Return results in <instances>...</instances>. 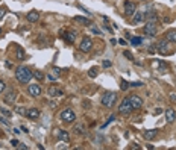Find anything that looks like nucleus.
Returning a JSON list of instances; mask_svg holds the SVG:
<instances>
[{
	"mask_svg": "<svg viewBox=\"0 0 176 150\" xmlns=\"http://www.w3.org/2000/svg\"><path fill=\"white\" fill-rule=\"evenodd\" d=\"M0 123H3L5 126H9V121H8V120H5L3 117H0Z\"/></svg>",
	"mask_w": 176,
	"mask_h": 150,
	"instance_id": "obj_36",
	"label": "nucleus"
},
{
	"mask_svg": "<svg viewBox=\"0 0 176 150\" xmlns=\"http://www.w3.org/2000/svg\"><path fill=\"white\" fill-rule=\"evenodd\" d=\"M144 15H146V23H153V24H156L158 21H160V17H158V14L153 12V11L147 12V14H144Z\"/></svg>",
	"mask_w": 176,
	"mask_h": 150,
	"instance_id": "obj_13",
	"label": "nucleus"
},
{
	"mask_svg": "<svg viewBox=\"0 0 176 150\" xmlns=\"http://www.w3.org/2000/svg\"><path fill=\"white\" fill-rule=\"evenodd\" d=\"M144 138L146 139H149V141H150V139H155L156 138V135H158V130L156 129H150V130H144Z\"/></svg>",
	"mask_w": 176,
	"mask_h": 150,
	"instance_id": "obj_18",
	"label": "nucleus"
},
{
	"mask_svg": "<svg viewBox=\"0 0 176 150\" xmlns=\"http://www.w3.org/2000/svg\"><path fill=\"white\" fill-rule=\"evenodd\" d=\"M116 100H117V94L116 93L108 91V93H105L102 96V105L105 108H112L114 103H116Z\"/></svg>",
	"mask_w": 176,
	"mask_h": 150,
	"instance_id": "obj_3",
	"label": "nucleus"
},
{
	"mask_svg": "<svg viewBox=\"0 0 176 150\" xmlns=\"http://www.w3.org/2000/svg\"><path fill=\"white\" fill-rule=\"evenodd\" d=\"M11 144H12V147H18V144H20V143H18L17 139H12V141H11Z\"/></svg>",
	"mask_w": 176,
	"mask_h": 150,
	"instance_id": "obj_39",
	"label": "nucleus"
},
{
	"mask_svg": "<svg viewBox=\"0 0 176 150\" xmlns=\"http://www.w3.org/2000/svg\"><path fill=\"white\" fill-rule=\"evenodd\" d=\"M119 42L121 44V46H126V41L125 40H119Z\"/></svg>",
	"mask_w": 176,
	"mask_h": 150,
	"instance_id": "obj_43",
	"label": "nucleus"
},
{
	"mask_svg": "<svg viewBox=\"0 0 176 150\" xmlns=\"http://www.w3.org/2000/svg\"><path fill=\"white\" fill-rule=\"evenodd\" d=\"M15 111H17V112H18V114H20V115H26V112H28V109H24L23 106H18V108H17Z\"/></svg>",
	"mask_w": 176,
	"mask_h": 150,
	"instance_id": "obj_30",
	"label": "nucleus"
},
{
	"mask_svg": "<svg viewBox=\"0 0 176 150\" xmlns=\"http://www.w3.org/2000/svg\"><path fill=\"white\" fill-rule=\"evenodd\" d=\"M56 137H58L59 141H65V143L70 139V137H68V134L65 130H56Z\"/></svg>",
	"mask_w": 176,
	"mask_h": 150,
	"instance_id": "obj_22",
	"label": "nucleus"
},
{
	"mask_svg": "<svg viewBox=\"0 0 176 150\" xmlns=\"http://www.w3.org/2000/svg\"><path fill=\"white\" fill-rule=\"evenodd\" d=\"M90 30H91V32H94V33H97V35H102V30H100V29H97V28H94V26H90Z\"/></svg>",
	"mask_w": 176,
	"mask_h": 150,
	"instance_id": "obj_33",
	"label": "nucleus"
},
{
	"mask_svg": "<svg viewBox=\"0 0 176 150\" xmlns=\"http://www.w3.org/2000/svg\"><path fill=\"white\" fill-rule=\"evenodd\" d=\"M129 102L132 105V109H140L143 106V99L137 94H131L129 96Z\"/></svg>",
	"mask_w": 176,
	"mask_h": 150,
	"instance_id": "obj_8",
	"label": "nucleus"
},
{
	"mask_svg": "<svg viewBox=\"0 0 176 150\" xmlns=\"http://www.w3.org/2000/svg\"><path fill=\"white\" fill-rule=\"evenodd\" d=\"M32 73H33V77L38 79V81H43V79H44V73L43 71H32Z\"/></svg>",
	"mask_w": 176,
	"mask_h": 150,
	"instance_id": "obj_25",
	"label": "nucleus"
},
{
	"mask_svg": "<svg viewBox=\"0 0 176 150\" xmlns=\"http://www.w3.org/2000/svg\"><path fill=\"white\" fill-rule=\"evenodd\" d=\"M165 40L170 42H176V29H170L165 32Z\"/></svg>",
	"mask_w": 176,
	"mask_h": 150,
	"instance_id": "obj_21",
	"label": "nucleus"
},
{
	"mask_svg": "<svg viewBox=\"0 0 176 150\" xmlns=\"http://www.w3.org/2000/svg\"><path fill=\"white\" fill-rule=\"evenodd\" d=\"M141 85H143L141 82H132L131 83V86H141Z\"/></svg>",
	"mask_w": 176,
	"mask_h": 150,
	"instance_id": "obj_40",
	"label": "nucleus"
},
{
	"mask_svg": "<svg viewBox=\"0 0 176 150\" xmlns=\"http://www.w3.org/2000/svg\"><path fill=\"white\" fill-rule=\"evenodd\" d=\"M47 94H49L50 97H61V96H64L62 90H58L56 86H50L49 90H47Z\"/></svg>",
	"mask_w": 176,
	"mask_h": 150,
	"instance_id": "obj_17",
	"label": "nucleus"
},
{
	"mask_svg": "<svg viewBox=\"0 0 176 150\" xmlns=\"http://www.w3.org/2000/svg\"><path fill=\"white\" fill-rule=\"evenodd\" d=\"M143 2H144V0H143Z\"/></svg>",
	"mask_w": 176,
	"mask_h": 150,
	"instance_id": "obj_44",
	"label": "nucleus"
},
{
	"mask_svg": "<svg viewBox=\"0 0 176 150\" xmlns=\"http://www.w3.org/2000/svg\"><path fill=\"white\" fill-rule=\"evenodd\" d=\"M146 20V15L143 11H135V14L132 15V24H140V23H143Z\"/></svg>",
	"mask_w": 176,
	"mask_h": 150,
	"instance_id": "obj_11",
	"label": "nucleus"
},
{
	"mask_svg": "<svg viewBox=\"0 0 176 150\" xmlns=\"http://www.w3.org/2000/svg\"><path fill=\"white\" fill-rule=\"evenodd\" d=\"M26 117L31 118V120H37V118H40V109H38V108H29L28 112H26Z\"/></svg>",
	"mask_w": 176,
	"mask_h": 150,
	"instance_id": "obj_15",
	"label": "nucleus"
},
{
	"mask_svg": "<svg viewBox=\"0 0 176 150\" xmlns=\"http://www.w3.org/2000/svg\"><path fill=\"white\" fill-rule=\"evenodd\" d=\"M15 56H17V59H18V61H24L26 59V53H24L23 47L15 46Z\"/></svg>",
	"mask_w": 176,
	"mask_h": 150,
	"instance_id": "obj_19",
	"label": "nucleus"
},
{
	"mask_svg": "<svg viewBox=\"0 0 176 150\" xmlns=\"http://www.w3.org/2000/svg\"><path fill=\"white\" fill-rule=\"evenodd\" d=\"M134 111L132 109V105L129 102V97H126V99H123L119 105V114H121V115H129V114Z\"/></svg>",
	"mask_w": 176,
	"mask_h": 150,
	"instance_id": "obj_4",
	"label": "nucleus"
},
{
	"mask_svg": "<svg viewBox=\"0 0 176 150\" xmlns=\"http://www.w3.org/2000/svg\"><path fill=\"white\" fill-rule=\"evenodd\" d=\"M5 88H6V83H5L3 81H0V94L5 91Z\"/></svg>",
	"mask_w": 176,
	"mask_h": 150,
	"instance_id": "obj_34",
	"label": "nucleus"
},
{
	"mask_svg": "<svg viewBox=\"0 0 176 150\" xmlns=\"http://www.w3.org/2000/svg\"><path fill=\"white\" fill-rule=\"evenodd\" d=\"M156 50H158V53H161L163 56H167V55H172L175 53V49L172 47V44L170 41H167V40H163L156 44Z\"/></svg>",
	"mask_w": 176,
	"mask_h": 150,
	"instance_id": "obj_2",
	"label": "nucleus"
},
{
	"mask_svg": "<svg viewBox=\"0 0 176 150\" xmlns=\"http://www.w3.org/2000/svg\"><path fill=\"white\" fill-rule=\"evenodd\" d=\"M28 93H29V96H32V97H40V96H41V86H40L38 83H31V85L28 86Z\"/></svg>",
	"mask_w": 176,
	"mask_h": 150,
	"instance_id": "obj_10",
	"label": "nucleus"
},
{
	"mask_svg": "<svg viewBox=\"0 0 176 150\" xmlns=\"http://www.w3.org/2000/svg\"><path fill=\"white\" fill-rule=\"evenodd\" d=\"M165 121L170 123V125L176 121V112H175L173 108H169V109L165 111Z\"/></svg>",
	"mask_w": 176,
	"mask_h": 150,
	"instance_id": "obj_14",
	"label": "nucleus"
},
{
	"mask_svg": "<svg viewBox=\"0 0 176 150\" xmlns=\"http://www.w3.org/2000/svg\"><path fill=\"white\" fill-rule=\"evenodd\" d=\"M47 79H49L50 82H55L56 79H58V76H55L53 73H49V74H47Z\"/></svg>",
	"mask_w": 176,
	"mask_h": 150,
	"instance_id": "obj_31",
	"label": "nucleus"
},
{
	"mask_svg": "<svg viewBox=\"0 0 176 150\" xmlns=\"http://www.w3.org/2000/svg\"><path fill=\"white\" fill-rule=\"evenodd\" d=\"M15 99H17V93L14 90H11L9 93L5 96V102L6 103H15Z\"/></svg>",
	"mask_w": 176,
	"mask_h": 150,
	"instance_id": "obj_20",
	"label": "nucleus"
},
{
	"mask_svg": "<svg viewBox=\"0 0 176 150\" xmlns=\"http://www.w3.org/2000/svg\"><path fill=\"white\" fill-rule=\"evenodd\" d=\"M79 50H81L82 53H88V52H91L93 50V41H91V38L85 37L81 41V44H79Z\"/></svg>",
	"mask_w": 176,
	"mask_h": 150,
	"instance_id": "obj_6",
	"label": "nucleus"
},
{
	"mask_svg": "<svg viewBox=\"0 0 176 150\" xmlns=\"http://www.w3.org/2000/svg\"><path fill=\"white\" fill-rule=\"evenodd\" d=\"M90 76H91V77L97 76V73H96V68H91V70H90Z\"/></svg>",
	"mask_w": 176,
	"mask_h": 150,
	"instance_id": "obj_37",
	"label": "nucleus"
},
{
	"mask_svg": "<svg viewBox=\"0 0 176 150\" xmlns=\"http://www.w3.org/2000/svg\"><path fill=\"white\" fill-rule=\"evenodd\" d=\"M32 77H33V73L31 71L29 67L21 65V67H18V68L15 70V79L20 83H29Z\"/></svg>",
	"mask_w": 176,
	"mask_h": 150,
	"instance_id": "obj_1",
	"label": "nucleus"
},
{
	"mask_svg": "<svg viewBox=\"0 0 176 150\" xmlns=\"http://www.w3.org/2000/svg\"><path fill=\"white\" fill-rule=\"evenodd\" d=\"M26 20H28L29 23H37V21L40 20V12H38L37 9L28 12V15H26Z\"/></svg>",
	"mask_w": 176,
	"mask_h": 150,
	"instance_id": "obj_12",
	"label": "nucleus"
},
{
	"mask_svg": "<svg viewBox=\"0 0 176 150\" xmlns=\"http://www.w3.org/2000/svg\"><path fill=\"white\" fill-rule=\"evenodd\" d=\"M18 149H21V150H26V149H28V146H26V144H18Z\"/></svg>",
	"mask_w": 176,
	"mask_h": 150,
	"instance_id": "obj_41",
	"label": "nucleus"
},
{
	"mask_svg": "<svg viewBox=\"0 0 176 150\" xmlns=\"http://www.w3.org/2000/svg\"><path fill=\"white\" fill-rule=\"evenodd\" d=\"M103 67H105V68L111 67V61H103Z\"/></svg>",
	"mask_w": 176,
	"mask_h": 150,
	"instance_id": "obj_38",
	"label": "nucleus"
},
{
	"mask_svg": "<svg viewBox=\"0 0 176 150\" xmlns=\"http://www.w3.org/2000/svg\"><path fill=\"white\" fill-rule=\"evenodd\" d=\"M129 86H131V83H129V82H126V81H121V83H120V88H121L123 91H126Z\"/></svg>",
	"mask_w": 176,
	"mask_h": 150,
	"instance_id": "obj_27",
	"label": "nucleus"
},
{
	"mask_svg": "<svg viewBox=\"0 0 176 150\" xmlns=\"http://www.w3.org/2000/svg\"><path fill=\"white\" fill-rule=\"evenodd\" d=\"M62 37H64V40H65L68 44H73V42L76 41V37H77V33H76L75 30H70V32H65V33L62 35Z\"/></svg>",
	"mask_w": 176,
	"mask_h": 150,
	"instance_id": "obj_16",
	"label": "nucleus"
},
{
	"mask_svg": "<svg viewBox=\"0 0 176 150\" xmlns=\"http://www.w3.org/2000/svg\"><path fill=\"white\" fill-rule=\"evenodd\" d=\"M123 55H125V56H126L129 61H134V55H132L129 50H125V52H123Z\"/></svg>",
	"mask_w": 176,
	"mask_h": 150,
	"instance_id": "obj_29",
	"label": "nucleus"
},
{
	"mask_svg": "<svg viewBox=\"0 0 176 150\" xmlns=\"http://www.w3.org/2000/svg\"><path fill=\"white\" fill-rule=\"evenodd\" d=\"M170 100H172V102H176V94H170Z\"/></svg>",
	"mask_w": 176,
	"mask_h": 150,
	"instance_id": "obj_42",
	"label": "nucleus"
},
{
	"mask_svg": "<svg viewBox=\"0 0 176 150\" xmlns=\"http://www.w3.org/2000/svg\"><path fill=\"white\" fill-rule=\"evenodd\" d=\"M131 42H132V46H140L141 44V38L134 37V38H131Z\"/></svg>",
	"mask_w": 176,
	"mask_h": 150,
	"instance_id": "obj_26",
	"label": "nucleus"
},
{
	"mask_svg": "<svg viewBox=\"0 0 176 150\" xmlns=\"http://www.w3.org/2000/svg\"><path fill=\"white\" fill-rule=\"evenodd\" d=\"M6 14V9H5V8H0V20H2L3 18V15Z\"/></svg>",
	"mask_w": 176,
	"mask_h": 150,
	"instance_id": "obj_35",
	"label": "nucleus"
},
{
	"mask_svg": "<svg viewBox=\"0 0 176 150\" xmlns=\"http://www.w3.org/2000/svg\"><path fill=\"white\" fill-rule=\"evenodd\" d=\"M52 73H53L55 76H61V68H58V67H53V70H52Z\"/></svg>",
	"mask_w": 176,
	"mask_h": 150,
	"instance_id": "obj_32",
	"label": "nucleus"
},
{
	"mask_svg": "<svg viewBox=\"0 0 176 150\" xmlns=\"http://www.w3.org/2000/svg\"><path fill=\"white\" fill-rule=\"evenodd\" d=\"M73 132H75L76 135H84V134H85V127H84L82 125H76L75 129H73Z\"/></svg>",
	"mask_w": 176,
	"mask_h": 150,
	"instance_id": "obj_23",
	"label": "nucleus"
},
{
	"mask_svg": "<svg viewBox=\"0 0 176 150\" xmlns=\"http://www.w3.org/2000/svg\"><path fill=\"white\" fill-rule=\"evenodd\" d=\"M135 11H137V5L134 2H129V0H128V2L125 3V15L126 17H132L135 14Z\"/></svg>",
	"mask_w": 176,
	"mask_h": 150,
	"instance_id": "obj_9",
	"label": "nucleus"
},
{
	"mask_svg": "<svg viewBox=\"0 0 176 150\" xmlns=\"http://www.w3.org/2000/svg\"><path fill=\"white\" fill-rule=\"evenodd\" d=\"M143 33L147 35V37H155V35L158 33L156 24H153V23H146L144 28H143Z\"/></svg>",
	"mask_w": 176,
	"mask_h": 150,
	"instance_id": "obj_7",
	"label": "nucleus"
},
{
	"mask_svg": "<svg viewBox=\"0 0 176 150\" xmlns=\"http://www.w3.org/2000/svg\"><path fill=\"white\" fill-rule=\"evenodd\" d=\"M0 112H2L3 115H6V117H12V112L8 111V109H5V108H0Z\"/></svg>",
	"mask_w": 176,
	"mask_h": 150,
	"instance_id": "obj_28",
	"label": "nucleus"
},
{
	"mask_svg": "<svg viewBox=\"0 0 176 150\" xmlns=\"http://www.w3.org/2000/svg\"><path fill=\"white\" fill-rule=\"evenodd\" d=\"M73 20L77 21V23H81V24H88V23H90V21H88V18H85V17H79V15H76Z\"/></svg>",
	"mask_w": 176,
	"mask_h": 150,
	"instance_id": "obj_24",
	"label": "nucleus"
},
{
	"mask_svg": "<svg viewBox=\"0 0 176 150\" xmlns=\"http://www.w3.org/2000/svg\"><path fill=\"white\" fill-rule=\"evenodd\" d=\"M75 120H76V114H75L73 109L67 108V109H64L62 112H61V121H64V123H73Z\"/></svg>",
	"mask_w": 176,
	"mask_h": 150,
	"instance_id": "obj_5",
	"label": "nucleus"
}]
</instances>
